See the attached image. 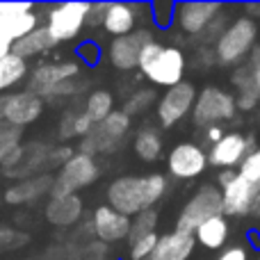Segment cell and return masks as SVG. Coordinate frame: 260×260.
<instances>
[{
  "label": "cell",
  "instance_id": "cell-1",
  "mask_svg": "<svg viewBox=\"0 0 260 260\" xmlns=\"http://www.w3.org/2000/svg\"><path fill=\"white\" fill-rule=\"evenodd\" d=\"M169 189L165 174H144V176H119L108 185V206L126 217H137L146 210H155L162 197Z\"/></svg>",
  "mask_w": 260,
  "mask_h": 260
},
{
  "label": "cell",
  "instance_id": "cell-2",
  "mask_svg": "<svg viewBox=\"0 0 260 260\" xmlns=\"http://www.w3.org/2000/svg\"><path fill=\"white\" fill-rule=\"evenodd\" d=\"M137 69L153 87L169 89L183 82L187 71V57L178 46H165L153 39L144 46Z\"/></svg>",
  "mask_w": 260,
  "mask_h": 260
},
{
  "label": "cell",
  "instance_id": "cell-3",
  "mask_svg": "<svg viewBox=\"0 0 260 260\" xmlns=\"http://www.w3.org/2000/svg\"><path fill=\"white\" fill-rule=\"evenodd\" d=\"M258 46V25L247 14L233 18L226 30L215 41V62L219 67H242L249 59L251 50Z\"/></svg>",
  "mask_w": 260,
  "mask_h": 260
},
{
  "label": "cell",
  "instance_id": "cell-4",
  "mask_svg": "<svg viewBox=\"0 0 260 260\" xmlns=\"http://www.w3.org/2000/svg\"><path fill=\"white\" fill-rule=\"evenodd\" d=\"M130 128L133 126H130L128 114H123L121 110H114L108 119H103L101 123H94L89 135L80 139V151L78 153H85V155L91 157L117 153L126 144Z\"/></svg>",
  "mask_w": 260,
  "mask_h": 260
},
{
  "label": "cell",
  "instance_id": "cell-5",
  "mask_svg": "<svg viewBox=\"0 0 260 260\" xmlns=\"http://www.w3.org/2000/svg\"><path fill=\"white\" fill-rule=\"evenodd\" d=\"M235 114H238V108H235V96L231 91L215 85H206L201 91H197V101L192 108L194 126H224L233 121Z\"/></svg>",
  "mask_w": 260,
  "mask_h": 260
},
{
  "label": "cell",
  "instance_id": "cell-6",
  "mask_svg": "<svg viewBox=\"0 0 260 260\" xmlns=\"http://www.w3.org/2000/svg\"><path fill=\"white\" fill-rule=\"evenodd\" d=\"M87 12H89V3H57L46 7V14L41 18L50 37L57 44H67L78 39L87 27Z\"/></svg>",
  "mask_w": 260,
  "mask_h": 260
},
{
  "label": "cell",
  "instance_id": "cell-7",
  "mask_svg": "<svg viewBox=\"0 0 260 260\" xmlns=\"http://www.w3.org/2000/svg\"><path fill=\"white\" fill-rule=\"evenodd\" d=\"M101 167L96 157L78 153L53 176V189H50V199L55 197H69V194H78L80 189L89 187L99 180Z\"/></svg>",
  "mask_w": 260,
  "mask_h": 260
},
{
  "label": "cell",
  "instance_id": "cell-8",
  "mask_svg": "<svg viewBox=\"0 0 260 260\" xmlns=\"http://www.w3.org/2000/svg\"><path fill=\"white\" fill-rule=\"evenodd\" d=\"M217 215H224L219 187L212 183L201 185V187L189 197V201L183 206L178 219H176V231L194 235V231H197L203 221L212 219V217H217Z\"/></svg>",
  "mask_w": 260,
  "mask_h": 260
},
{
  "label": "cell",
  "instance_id": "cell-9",
  "mask_svg": "<svg viewBox=\"0 0 260 260\" xmlns=\"http://www.w3.org/2000/svg\"><path fill=\"white\" fill-rule=\"evenodd\" d=\"M226 217H260V183L235 176L219 189Z\"/></svg>",
  "mask_w": 260,
  "mask_h": 260
},
{
  "label": "cell",
  "instance_id": "cell-10",
  "mask_svg": "<svg viewBox=\"0 0 260 260\" xmlns=\"http://www.w3.org/2000/svg\"><path fill=\"white\" fill-rule=\"evenodd\" d=\"M194 101H197V87L192 82H180L176 87L165 89V94L155 103V117L162 128H174L192 114Z\"/></svg>",
  "mask_w": 260,
  "mask_h": 260
},
{
  "label": "cell",
  "instance_id": "cell-11",
  "mask_svg": "<svg viewBox=\"0 0 260 260\" xmlns=\"http://www.w3.org/2000/svg\"><path fill=\"white\" fill-rule=\"evenodd\" d=\"M256 137L253 135H244L240 130H231L226 133L215 146L208 151V165L217 167L219 171H238L242 160L251 148H256Z\"/></svg>",
  "mask_w": 260,
  "mask_h": 260
},
{
  "label": "cell",
  "instance_id": "cell-12",
  "mask_svg": "<svg viewBox=\"0 0 260 260\" xmlns=\"http://www.w3.org/2000/svg\"><path fill=\"white\" fill-rule=\"evenodd\" d=\"M82 76V64L78 59H55V62H41L30 69L27 76V89L37 96H44L48 89L69 80H78Z\"/></svg>",
  "mask_w": 260,
  "mask_h": 260
},
{
  "label": "cell",
  "instance_id": "cell-13",
  "mask_svg": "<svg viewBox=\"0 0 260 260\" xmlns=\"http://www.w3.org/2000/svg\"><path fill=\"white\" fill-rule=\"evenodd\" d=\"M46 110V101L30 89H16L3 96V121L14 128H25L39 121Z\"/></svg>",
  "mask_w": 260,
  "mask_h": 260
},
{
  "label": "cell",
  "instance_id": "cell-14",
  "mask_svg": "<svg viewBox=\"0 0 260 260\" xmlns=\"http://www.w3.org/2000/svg\"><path fill=\"white\" fill-rule=\"evenodd\" d=\"M208 169V151L197 142H180L167 153V171L176 180H194Z\"/></svg>",
  "mask_w": 260,
  "mask_h": 260
},
{
  "label": "cell",
  "instance_id": "cell-15",
  "mask_svg": "<svg viewBox=\"0 0 260 260\" xmlns=\"http://www.w3.org/2000/svg\"><path fill=\"white\" fill-rule=\"evenodd\" d=\"M153 41V32L148 27H137L135 32H130L126 37H117L108 44V62L112 64L117 71H135L139 67V55H142L144 46Z\"/></svg>",
  "mask_w": 260,
  "mask_h": 260
},
{
  "label": "cell",
  "instance_id": "cell-16",
  "mask_svg": "<svg viewBox=\"0 0 260 260\" xmlns=\"http://www.w3.org/2000/svg\"><path fill=\"white\" fill-rule=\"evenodd\" d=\"M48 151H50V146L46 142L21 144L3 165V174L7 176V178H18V180L39 176V171L46 169Z\"/></svg>",
  "mask_w": 260,
  "mask_h": 260
},
{
  "label": "cell",
  "instance_id": "cell-17",
  "mask_svg": "<svg viewBox=\"0 0 260 260\" xmlns=\"http://www.w3.org/2000/svg\"><path fill=\"white\" fill-rule=\"evenodd\" d=\"M221 12L224 5L219 3H178L174 5V21L183 35L201 37Z\"/></svg>",
  "mask_w": 260,
  "mask_h": 260
},
{
  "label": "cell",
  "instance_id": "cell-18",
  "mask_svg": "<svg viewBox=\"0 0 260 260\" xmlns=\"http://www.w3.org/2000/svg\"><path fill=\"white\" fill-rule=\"evenodd\" d=\"M130 221H133L130 217L121 215L114 208H110L108 203H103V206H99L91 212L89 229H91V235L101 244H114V242H121V240H128Z\"/></svg>",
  "mask_w": 260,
  "mask_h": 260
},
{
  "label": "cell",
  "instance_id": "cell-19",
  "mask_svg": "<svg viewBox=\"0 0 260 260\" xmlns=\"http://www.w3.org/2000/svg\"><path fill=\"white\" fill-rule=\"evenodd\" d=\"M144 9H146L144 5L108 3V12H105V18H103V30L108 32L112 39L130 35V32L137 30V23L142 21L139 14H142Z\"/></svg>",
  "mask_w": 260,
  "mask_h": 260
},
{
  "label": "cell",
  "instance_id": "cell-20",
  "mask_svg": "<svg viewBox=\"0 0 260 260\" xmlns=\"http://www.w3.org/2000/svg\"><path fill=\"white\" fill-rule=\"evenodd\" d=\"M194 249H197L194 235L174 229L157 238V244L148 260H189Z\"/></svg>",
  "mask_w": 260,
  "mask_h": 260
},
{
  "label": "cell",
  "instance_id": "cell-21",
  "mask_svg": "<svg viewBox=\"0 0 260 260\" xmlns=\"http://www.w3.org/2000/svg\"><path fill=\"white\" fill-rule=\"evenodd\" d=\"M50 189H53V176L39 174V176H32V178L18 180V183L9 185L5 189V201L9 206H23V203L39 201L41 197H50Z\"/></svg>",
  "mask_w": 260,
  "mask_h": 260
},
{
  "label": "cell",
  "instance_id": "cell-22",
  "mask_svg": "<svg viewBox=\"0 0 260 260\" xmlns=\"http://www.w3.org/2000/svg\"><path fill=\"white\" fill-rule=\"evenodd\" d=\"M82 199L78 194H69V197H55L46 203L44 215L48 224L57 226V229H71L80 221L82 217Z\"/></svg>",
  "mask_w": 260,
  "mask_h": 260
},
{
  "label": "cell",
  "instance_id": "cell-23",
  "mask_svg": "<svg viewBox=\"0 0 260 260\" xmlns=\"http://www.w3.org/2000/svg\"><path fill=\"white\" fill-rule=\"evenodd\" d=\"M57 48V41L50 37V32L44 25H39L37 30H32L30 35H25L23 39L14 41L12 44V53L21 59H35V57H44L50 50Z\"/></svg>",
  "mask_w": 260,
  "mask_h": 260
},
{
  "label": "cell",
  "instance_id": "cell-24",
  "mask_svg": "<svg viewBox=\"0 0 260 260\" xmlns=\"http://www.w3.org/2000/svg\"><path fill=\"white\" fill-rule=\"evenodd\" d=\"M231 82L235 87V108L238 112H251L260 105V89L253 82V76H251V69L247 64L235 69V73L231 76Z\"/></svg>",
  "mask_w": 260,
  "mask_h": 260
},
{
  "label": "cell",
  "instance_id": "cell-25",
  "mask_svg": "<svg viewBox=\"0 0 260 260\" xmlns=\"http://www.w3.org/2000/svg\"><path fill=\"white\" fill-rule=\"evenodd\" d=\"M231 238V224L226 215H217L212 219L203 221L197 231H194V240L208 251H221L226 249V242Z\"/></svg>",
  "mask_w": 260,
  "mask_h": 260
},
{
  "label": "cell",
  "instance_id": "cell-26",
  "mask_svg": "<svg viewBox=\"0 0 260 260\" xmlns=\"http://www.w3.org/2000/svg\"><path fill=\"white\" fill-rule=\"evenodd\" d=\"M133 151L142 162H157L165 153L162 133L155 126H142L133 137Z\"/></svg>",
  "mask_w": 260,
  "mask_h": 260
},
{
  "label": "cell",
  "instance_id": "cell-27",
  "mask_svg": "<svg viewBox=\"0 0 260 260\" xmlns=\"http://www.w3.org/2000/svg\"><path fill=\"white\" fill-rule=\"evenodd\" d=\"M41 16L37 14V9L32 12H25V14H16V16H3L0 18V37L7 41H18L23 39L25 35H30L32 30L41 25Z\"/></svg>",
  "mask_w": 260,
  "mask_h": 260
},
{
  "label": "cell",
  "instance_id": "cell-28",
  "mask_svg": "<svg viewBox=\"0 0 260 260\" xmlns=\"http://www.w3.org/2000/svg\"><path fill=\"white\" fill-rule=\"evenodd\" d=\"M30 76V67L25 59L16 57L14 53H9L7 57L0 59V96H5V91L16 89L21 82L27 80Z\"/></svg>",
  "mask_w": 260,
  "mask_h": 260
},
{
  "label": "cell",
  "instance_id": "cell-29",
  "mask_svg": "<svg viewBox=\"0 0 260 260\" xmlns=\"http://www.w3.org/2000/svg\"><path fill=\"white\" fill-rule=\"evenodd\" d=\"M94 128V121H91L89 117H87L82 110H67L62 117V121H59V139H73V137H87L89 135V130Z\"/></svg>",
  "mask_w": 260,
  "mask_h": 260
},
{
  "label": "cell",
  "instance_id": "cell-30",
  "mask_svg": "<svg viewBox=\"0 0 260 260\" xmlns=\"http://www.w3.org/2000/svg\"><path fill=\"white\" fill-rule=\"evenodd\" d=\"M82 112L91 119L94 123H101L114 112V96L108 89H94L85 99V108Z\"/></svg>",
  "mask_w": 260,
  "mask_h": 260
},
{
  "label": "cell",
  "instance_id": "cell-31",
  "mask_svg": "<svg viewBox=\"0 0 260 260\" xmlns=\"http://www.w3.org/2000/svg\"><path fill=\"white\" fill-rule=\"evenodd\" d=\"M155 103H157V91L153 87H139V89L130 91L126 96V101L121 105V112L133 119V117H139V114H146Z\"/></svg>",
  "mask_w": 260,
  "mask_h": 260
},
{
  "label": "cell",
  "instance_id": "cell-32",
  "mask_svg": "<svg viewBox=\"0 0 260 260\" xmlns=\"http://www.w3.org/2000/svg\"><path fill=\"white\" fill-rule=\"evenodd\" d=\"M21 137H23L21 128H14L9 123L0 121V169L7 162V157L16 151V146H21Z\"/></svg>",
  "mask_w": 260,
  "mask_h": 260
},
{
  "label": "cell",
  "instance_id": "cell-33",
  "mask_svg": "<svg viewBox=\"0 0 260 260\" xmlns=\"http://www.w3.org/2000/svg\"><path fill=\"white\" fill-rule=\"evenodd\" d=\"M157 226V212L155 210H146L142 215H137L133 221H130V233H128V242L137 238H144V235L153 233Z\"/></svg>",
  "mask_w": 260,
  "mask_h": 260
},
{
  "label": "cell",
  "instance_id": "cell-34",
  "mask_svg": "<svg viewBox=\"0 0 260 260\" xmlns=\"http://www.w3.org/2000/svg\"><path fill=\"white\" fill-rule=\"evenodd\" d=\"M157 231H153V233H148V235H144V238H137V240H133V242H128L130 244V260H148L151 258V253H153V249H155V244H157Z\"/></svg>",
  "mask_w": 260,
  "mask_h": 260
},
{
  "label": "cell",
  "instance_id": "cell-35",
  "mask_svg": "<svg viewBox=\"0 0 260 260\" xmlns=\"http://www.w3.org/2000/svg\"><path fill=\"white\" fill-rule=\"evenodd\" d=\"M87 87V82H82L80 78L78 80H69V82H62V85L53 87V89H48L41 99L44 101H64V99H73V96H78L82 89Z\"/></svg>",
  "mask_w": 260,
  "mask_h": 260
},
{
  "label": "cell",
  "instance_id": "cell-36",
  "mask_svg": "<svg viewBox=\"0 0 260 260\" xmlns=\"http://www.w3.org/2000/svg\"><path fill=\"white\" fill-rule=\"evenodd\" d=\"M238 174L242 176L244 180L260 183V144L247 153V157L242 160V165L238 167Z\"/></svg>",
  "mask_w": 260,
  "mask_h": 260
},
{
  "label": "cell",
  "instance_id": "cell-37",
  "mask_svg": "<svg viewBox=\"0 0 260 260\" xmlns=\"http://www.w3.org/2000/svg\"><path fill=\"white\" fill-rule=\"evenodd\" d=\"M73 155H76V151H73V146H69V144H57V146H50L48 160H46V169H57L59 171Z\"/></svg>",
  "mask_w": 260,
  "mask_h": 260
},
{
  "label": "cell",
  "instance_id": "cell-38",
  "mask_svg": "<svg viewBox=\"0 0 260 260\" xmlns=\"http://www.w3.org/2000/svg\"><path fill=\"white\" fill-rule=\"evenodd\" d=\"M78 55V62L80 64H87V67H96V64L101 62V46L96 44V41H85V44L78 46L76 50Z\"/></svg>",
  "mask_w": 260,
  "mask_h": 260
},
{
  "label": "cell",
  "instance_id": "cell-39",
  "mask_svg": "<svg viewBox=\"0 0 260 260\" xmlns=\"http://www.w3.org/2000/svg\"><path fill=\"white\" fill-rule=\"evenodd\" d=\"M151 12H153V21L160 27H167L174 21V3H153Z\"/></svg>",
  "mask_w": 260,
  "mask_h": 260
},
{
  "label": "cell",
  "instance_id": "cell-40",
  "mask_svg": "<svg viewBox=\"0 0 260 260\" xmlns=\"http://www.w3.org/2000/svg\"><path fill=\"white\" fill-rule=\"evenodd\" d=\"M105 12H108V3H89V12H87V25H89V27H103Z\"/></svg>",
  "mask_w": 260,
  "mask_h": 260
},
{
  "label": "cell",
  "instance_id": "cell-41",
  "mask_svg": "<svg viewBox=\"0 0 260 260\" xmlns=\"http://www.w3.org/2000/svg\"><path fill=\"white\" fill-rule=\"evenodd\" d=\"M215 260H249V249L244 244H231V247L221 249Z\"/></svg>",
  "mask_w": 260,
  "mask_h": 260
},
{
  "label": "cell",
  "instance_id": "cell-42",
  "mask_svg": "<svg viewBox=\"0 0 260 260\" xmlns=\"http://www.w3.org/2000/svg\"><path fill=\"white\" fill-rule=\"evenodd\" d=\"M35 5L32 3H0V18L3 16H16V14L32 12Z\"/></svg>",
  "mask_w": 260,
  "mask_h": 260
},
{
  "label": "cell",
  "instance_id": "cell-43",
  "mask_svg": "<svg viewBox=\"0 0 260 260\" xmlns=\"http://www.w3.org/2000/svg\"><path fill=\"white\" fill-rule=\"evenodd\" d=\"M224 135H226L224 126H208V128H203V142H206L208 146H215Z\"/></svg>",
  "mask_w": 260,
  "mask_h": 260
},
{
  "label": "cell",
  "instance_id": "cell-44",
  "mask_svg": "<svg viewBox=\"0 0 260 260\" xmlns=\"http://www.w3.org/2000/svg\"><path fill=\"white\" fill-rule=\"evenodd\" d=\"M9 53H12V41H7V39H3V37H0V59L7 57Z\"/></svg>",
  "mask_w": 260,
  "mask_h": 260
},
{
  "label": "cell",
  "instance_id": "cell-45",
  "mask_svg": "<svg viewBox=\"0 0 260 260\" xmlns=\"http://www.w3.org/2000/svg\"><path fill=\"white\" fill-rule=\"evenodd\" d=\"M244 12H247L249 18H253V21H256V18H260V5H247V7H244Z\"/></svg>",
  "mask_w": 260,
  "mask_h": 260
},
{
  "label": "cell",
  "instance_id": "cell-46",
  "mask_svg": "<svg viewBox=\"0 0 260 260\" xmlns=\"http://www.w3.org/2000/svg\"><path fill=\"white\" fill-rule=\"evenodd\" d=\"M244 64H247V62H244ZM247 67H249V64H247ZM249 69H251V76H253V82H256V87H258V89H260V62H258V64H253V67H249Z\"/></svg>",
  "mask_w": 260,
  "mask_h": 260
},
{
  "label": "cell",
  "instance_id": "cell-47",
  "mask_svg": "<svg viewBox=\"0 0 260 260\" xmlns=\"http://www.w3.org/2000/svg\"><path fill=\"white\" fill-rule=\"evenodd\" d=\"M0 121H3V96H0Z\"/></svg>",
  "mask_w": 260,
  "mask_h": 260
},
{
  "label": "cell",
  "instance_id": "cell-48",
  "mask_svg": "<svg viewBox=\"0 0 260 260\" xmlns=\"http://www.w3.org/2000/svg\"><path fill=\"white\" fill-rule=\"evenodd\" d=\"M256 260H260V256H258V258H256Z\"/></svg>",
  "mask_w": 260,
  "mask_h": 260
}]
</instances>
